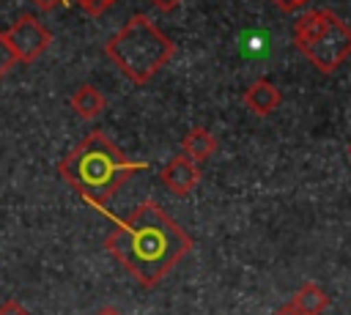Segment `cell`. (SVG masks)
<instances>
[{
    "label": "cell",
    "instance_id": "obj_2",
    "mask_svg": "<svg viewBox=\"0 0 351 315\" xmlns=\"http://www.w3.org/2000/svg\"><path fill=\"white\" fill-rule=\"evenodd\" d=\"M143 170H148V162L126 159L123 151L104 131H90L58 164L63 181L99 211H107L112 194Z\"/></svg>",
    "mask_w": 351,
    "mask_h": 315
},
{
    "label": "cell",
    "instance_id": "obj_14",
    "mask_svg": "<svg viewBox=\"0 0 351 315\" xmlns=\"http://www.w3.org/2000/svg\"><path fill=\"white\" fill-rule=\"evenodd\" d=\"M38 8H44V11H49V8H58V5H69L71 0H33Z\"/></svg>",
    "mask_w": 351,
    "mask_h": 315
},
{
    "label": "cell",
    "instance_id": "obj_8",
    "mask_svg": "<svg viewBox=\"0 0 351 315\" xmlns=\"http://www.w3.org/2000/svg\"><path fill=\"white\" fill-rule=\"evenodd\" d=\"M71 110H74V115H80L82 121H93L104 107H107V99L93 88V85H82V88H77L74 93H71Z\"/></svg>",
    "mask_w": 351,
    "mask_h": 315
},
{
    "label": "cell",
    "instance_id": "obj_4",
    "mask_svg": "<svg viewBox=\"0 0 351 315\" xmlns=\"http://www.w3.org/2000/svg\"><path fill=\"white\" fill-rule=\"evenodd\" d=\"M293 44L318 71L332 74L351 55V27L332 8H315L296 19Z\"/></svg>",
    "mask_w": 351,
    "mask_h": 315
},
{
    "label": "cell",
    "instance_id": "obj_15",
    "mask_svg": "<svg viewBox=\"0 0 351 315\" xmlns=\"http://www.w3.org/2000/svg\"><path fill=\"white\" fill-rule=\"evenodd\" d=\"M280 11H293V8H299V0H271Z\"/></svg>",
    "mask_w": 351,
    "mask_h": 315
},
{
    "label": "cell",
    "instance_id": "obj_18",
    "mask_svg": "<svg viewBox=\"0 0 351 315\" xmlns=\"http://www.w3.org/2000/svg\"><path fill=\"white\" fill-rule=\"evenodd\" d=\"M304 3H310V0H299V5H304Z\"/></svg>",
    "mask_w": 351,
    "mask_h": 315
},
{
    "label": "cell",
    "instance_id": "obj_9",
    "mask_svg": "<svg viewBox=\"0 0 351 315\" xmlns=\"http://www.w3.org/2000/svg\"><path fill=\"white\" fill-rule=\"evenodd\" d=\"M291 304H293L302 315H321V312L329 307V296H326L315 282H307V285H302V288L293 293Z\"/></svg>",
    "mask_w": 351,
    "mask_h": 315
},
{
    "label": "cell",
    "instance_id": "obj_6",
    "mask_svg": "<svg viewBox=\"0 0 351 315\" xmlns=\"http://www.w3.org/2000/svg\"><path fill=\"white\" fill-rule=\"evenodd\" d=\"M159 178H162V184H165L173 194H189V192L197 186V181H200V167H197V162L189 159L186 153H178V156H173V159L162 167Z\"/></svg>",
    "mask_w": 351,
    "mask_h": 315
},
{
    "label": "cell",
    "instance_id": "obj_1",
    "mask_svg": "<svg viewBox=\"0 0 351 315\" xmlns=\"http://www.w3.org/2000/svg\"><path fill=\"white\" fill-rule=\"evenodd\" d=\"M112 222L104 247L143 288H154L192 249V238L156 203H143L126 219L112 216Z\"/></svg>",
    "mask_w": 351,
    "mask_h": 315
},
{
    "label": "cell",
    "instance_id": "obj_17",
    "mask_svg": "<svg viewBox=\"0 0 351 315\" xmlns=\"http://www.w3.org/2000/svg\"><path fill=\"white\" fill-rule=\"evenodd\" d=\"M96 315H121V312H118L115 307H101V310H99Z\"/></svg>",
    "mask_w": 351,
    "mask_h": 315
},
{
    "label": "cell",
    "instance_id": "obj_7",
    "mask_svg": "<svg viewBox=\"0 0 351 315\" xmlns=\"http://www.w3.org/2000/svg\"><path fill=\"white\" fill-rule=\"evenodd\" d=\"M241 99H244V107H247L250 112L261 115V118L271 115V112L282 104L280 88H277L271 79H266V77H261V79H255L252 85H247V90H244Z\"/></svg>",
    "mask_w": 351,
    "mask_h": 315
},
{
    "label": "cell",
    "instance_id": "obj_5",
    "mask_svg": "<svg viewBox=\"0 0 351 315\" xmlns=\"http://www.w3.org/2000/svg\"><path fill=\"white\" fill-rule=\"evenodd\" d=\"M5 38H8V44H11V49H14V55H16L19 63H33V60H38V58L47 52L49 41H52L49 30H47L38 19H33L30 14H22V16L5 30Z\"/></svg>",
    "mask_w": 351,
    "mask_h": 315
},
{
    "label": "cell",
    "instance_id": "obj_3",
    "mask_svg": "<svg viewBox=\"0 0 351 315\" xmlns=\"http://www.w3.org/2000/svg\"><path fill=\"white\" fill-rule=\"evenodd\" d=\"M176 52L170 36H165L145 14H134L118 33L104 44V55L115 63L121 74H126L134 85L148 82Z\"/></svg>",
    "mask_w": 351,
    "mask_h": 315
},
{
    "label": "cell",
    "instance_id": "obj_19",
    "mask_svg": "<svg viewBox=\"0 0 351 315\" xmlns=\"http://www.w3.org/2000/svg\"><path fill=\"white\" fill-rule=\"evenodd\" d=\"M348 153H351V145H348Z\"/></svg>",
    "mask_w": 351,
    "mask_h": 315
},
{
    "label": "cell",
    "instance_id": "obj_20",
    "mask_svg": "<svg viewBox=\"0 0 351 315\" xmlns=\"http://www.w3.org/2000/svg\"><path fill=\"white\" fill-rule=\"evenodd\" d=\"M110 3H115V0H110Z\"/></svg>",
    "mask_w": 351,
    "mask_h": 315
},
{
    "label": "cell",
    "instance_id": "obj_10",
    "mask_svg": "<svg viewBox=\"0 0 351 315\" xmlns=\"http://www.w3.org/2000/svg\"><path fill=\"white\" fill-rule=\"evenodd\" d=\"M181 148H184V153H186L189 159L203 162V159H208V156L217 151V137H214L208 129L197 126V129H192V131L181 140Z\"/></svg>",
    "mask_w": 351,
    "mask_h": 315
},
{
    "label": "cell",
    "instance_id": "obj_12",
    "mask_svg": "<svg viewBox=\"0 0 351 315\" xmlns=\"http://www.w3.org/2000/svg\"><path fill=\"white\" fill-rule=\"evenodd\" d=\"M0 315H30V312L22 307V301L8 299V301H3V304H0Z\"/></svg>",
    "mask_w": 351,
    "mask_h": 315
},
{
    "label": "cell",
    "instance_id": "obj_13",
    "mask_svg": "<svg viewBox=\"0 0 351 315\" xmlns=\"http://www.w3.org/2000/svg\"><path fill=\"white\" fill-rule=\"evenodd\" d=\"M151 5H154V8H159V11H165V14H167V11H176V8H178V5H181V0H151Z\"/></svg>",
    "mask_w": 351,
    "mask_h": 315
},
{
    "label": "cell",
    "instance_id": "obj_11",
    "mask_svg": "<svg viewBox=\"0 0 351 315\" xmlns=\"http://www.w3.org/2000/svg\"><path fill=\"white\" fill-rule=\"evenodd\" d=\"M14 63H19L16 60V55H14V49H11V44H8V38H5V33L0 30V79L11 71V66Z\"/></svg>",
    "mask_w": 351,
    "mask_h": 315
},
{
    "label": "cell",
    "instance_id": "obj_16",
    "mask_svg": "<svg viewBox=\"0 0 351 315\" xmlns=\"http://www.w3.org/2000/svg\"><path fill=\"white\" fill-rule=\"evenodd\" d=\"M274 315H302V312H299V310H296L293 304H285V307H280V310H277Z\"/></svg>",
    "mask_w": 351,
    "mask_h": 315
}]
</instances>
